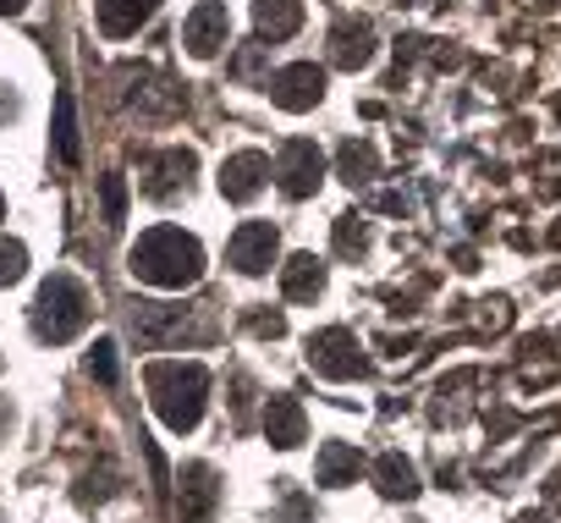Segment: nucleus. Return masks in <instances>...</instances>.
I'll return each instance as SVG.
<instances>
[{
  "label": "nucleus",
  "mask_w": 561,
  "mask_h": 523,
  "mask_svg": "<svg viewBox=\"0 0 561 523\" xmlns=\"http://www.w3.org/2000/svg\"><path fill=\"white\" fill-rule=\"evenodd\" d=\"M133 276L149 282V287H165V293H182L204 276V248L198 237H187L182 226H154L138 237L133 248Z\"/></svg>",
  "instance_id": "nucleus-1"
},
{
  "label": "nucleus",
  "mask_w": 561,
  "mask_h": 523,
  "mask_svg": "<svg viewBox=\"0 0 561 523\" xmlns=\"http://www.w3.org/2000/svg\"><path fill=\"white\" fill-rule=\"evenodd\" d=\"M204 397H209L204 364H149V402H154L165 430L187 435L204 419Z\"/></svg>",
  "instance_id": "nucleus-2"
},
{
  "label": "nucleus",
  "mask_w": 561,
  "mask_h": 523,
  "mask_svg": "<svg viewBox=\"0 0 561 523\" xmlns=\"http://www.w3.org/2000/svg\"><path fill=\"white\" fill-rule=\"evenodd\" d=\"M89 320V293L72 282V276H50L39 287V304H34V337L39 342H72Z\"/></svg>",
  "instance_id": "nucleus-3"
},
{
  "label": "nucleus",
  "mask_w": 561,
  "mask_h": 523,
  "mask_svg": "<svg viewBox=\"0 0 561 523\" xmlns=\"http://www.w3.org/2000/svg\"><path fill=\"white\" fill-rule=\"evenodd\" d=\"M309 364H314L325 380H353V375H364L358 337H353V331H342V326H331V331L309 337Z\"/></svg>",
  "instance_id": "nucleus-4"
},
{
  "label": "nucleus",
  "mask_w": 561,
  "mask_h": 523,
  "mask_svg": "<svg viewBox=\"0 0 561 523\" xmlns=\"http://www.w3.org/2000/svg\"><path fill=\"white\" fill-rule=\"evenodd\" d=\"M320 177H325V155H320L309 138H293L287 149H280L275 182H280V193H287V198H309V193L320 187Z\"/></svg>",
  "instance_id": "nucleus-5"
},
{
  "label": "nucleus",
  "mask_w": 561,
  "mask_h": 523,
  "mask_svg": "<svg viewBox=\"0 0 561 523\" xmlns=\"http://www.w3.org/2000/svg\"><path fill=\"white\" fill-rule=\"evenodd\" d=\"M270 100H275L280 111H314V105L325 100V72H320L314 61L280 67V72L270 78Z\"/></svg>",
  "instance_id": "nucleus-6"
},
{
  "label": "nucleus",
  "mask_w": 561,
  "mask_h": 523,
  "mask_svg": "<svg viewBox=\"0 0 561 523\" xmlns=\"http://www.w3.org/2000/svg\"><path fill=\"white\" fill-rule=\"evenodd\" d=\"M226 39H231V18H226V7L204 0V7H193V12H187V23H182V45H187V56L209 61V56H220V45H226Z\"/></svg>",
  "instance_id": "nucleus-7"
},
{
  "label": "nucleus",
  "mask_w": 561,
  "mask_h": 523,
  "mask_svg": "<svg viewBox=\"0 0 561 523\" xmlns=\"http://www.w3.org/2000/svg\"><path fill=\"white\" fill-rule=\"evenodd\" d=\"M231 265L242 271V276H264L270 265H275V226L270 220H248V226H237V237H231Z\"/></svg>",
  "instance_id": "nucleus-8"
},
{
  "label": "nucleus",
  "mask_w": 561,
  "mask_h": 523,
  "mask_svg": "<svg viewBox=\"0 0 561 523\" xmlns=\"http://www.w3.org/2000/svg\"><path fill=\"white\" fill-rule=\"evenodd\" d=\"M264 182H270V160H264L259 149H242V155H231V160L220 166V193H226L231 204H248Z\"/></svg>",
  "instance_id": "nucleus-9"
},
{
  "label": "nucleus",
  "mask_w": 561,
  "mask_h": 523,
  "mask_svg": "<svg viewBox=\"0 0 561 523\" xmlns=\"http://www.w3.org/2000/svg\"><path fill=\"white\" fill-rule=\"evenodd\" d=\"M94 12H100V34L127 39L160 12V0H94Z\"/></svg>",
  "instance_id": "nucleus-10"
},
{
  "label": "nucleus",
  "mask_w": 561,
  "mask_h": 523,
  "mask_svg": "<svg viewBox=\"0 0 561 523\" xmlns=\"http://www.w3.org/2000/svg\"><path fill=\"white\" fill-rule=\"evenodd\" d=\"M331 61H336L342 72L369 67V61H375V29H369V23H336V34H331Z\"/></svg>",
  "instance_id": "nucleus-11"
},
{
  "label": "nucleus",
  "mask_w": 561,
  "mask_h": 523,
  "mask_svg": "<svg viewBox=\"0 0 561 523\" xmlns=\"http://www.w3.org/2000/svg\"><path fill=\"white\" fill-rule=\"evenodd\" d=\"M215 496H220L215 468H209V463H193V468L182 474V523H209Z\"/></svg>",
  "instance_id": "nucleus-12"
},
{
  "label": "nucleus",
  "mask_w": 561,
  "mask_h": 523,
  "mask_svg": "<svg viewBox=\"0 0 561 523\" xmlns=\"http://www.w3.org/2000/svg\"><path fill=\"white\" fill-rule=\"evenodd\" d=\"M259 39H293L304 29V0H253Z\"/></svg>",
  "instance_id": "nucleus-13"
},
{
  "label": "nucleus",
  "mask_w": 561,
  "mask_h": 523,
  "mask_svg": "<svg viewBox=\"0 0 561 523\" xmlns=\"http://www.w3.org/2000/svg\"><path fill=\"white\" fill-rule=\"evenodd\" d=\"M320 287H325V265L314 253H298V259H287V271H280V293H287L293 304H309V298H320Z\"/></svg>",
  "instance_id": "nucleus-14"
},
{
  "label": "nucleus",
  "mask_w": 561,
  "mask_h": 523,
  "mask_svg": "<svg viewBox=\"0 0 561 523\" xmlns=\"http://www.w3.org/2000/svg\"><path fill=\"white\" fill-rule=\"evenodd\" d=\"M264 435H270V446H298L304 441V408L293 402V397H270V408H264Z\"/></svg>",
  "instance_id": "nucleus-15"
},
{
  "label": "nucleus",
  "mask_w": 561,
  "mask_h": 523,
  "mask_svg": "<svg viewBox=\"0 0 561 523\" xmlns=\"http://www.w3.org/2000/svg\"><path fill=\"white\" fill-rule=\"evenodd\" d=\"M149 171H154V177H149V193H154V198H171V193H176V182L187 187L193 155H187V149H165V155H160V160H154Z\"/></svg>",
  "instance_id": "nucleus-16"
},
{
  "label": "nucleus",
  "mask_w": 561,
  "mask_h": 523,
  "mask_svg": "<svg viewBox=\"0 0 561 523\" xmlns=\"http://www.w3.org/2000/svg\"><path fill=\"white\" fill-rule=\"evenodd\" d=\"M375 479H380V490H386L391 501L419 496V474H413V463H408V457H397V452H386V457L375 463Z\"/></svg>",
  "instance_id": "nucleus-17"
},
{
  "label": "nucleus",
  "mask_w": 561,
  "mask_h": 523,
  "mask_svg": "<svg viewBox=\"0 0 561 523\" xmlns=\"http://www.w3.org/2000/svg\"><path fill=\"white\" fill-rule=\"evenodd\" d=\"M358 468H364V457L353 446H342V441H331L320 452V485H347V479H358Z\"/></svg>",
  "instance_id": "nucleus-18"
},
{
  "label": "nucleus",
  "mask_w": 561,
  "mask_h": 523,
  "mask_svg": "<svg viewBox=\"0 0 561 523\" xmlns=\"http://www.w3.org/2000/svg\"><path fill=\"white\" fill-rule=\"evenodd\" d=\"M56 155L67 166H78V116H72V94H56Z\"/></svg>",
  "instance_id": "nucleus-19"
},
{
  "label": "nucleus",
  "mask_w": 561,
  "mask_h": 523,
  "mask_svg": "<svg viewBox=\"0 0 561 523\" xmlns=\"http://www.w3.org/2000/svg\"><path fill=\"white\" fill-rule=\"evenodd\" d=\"M380 171V155H375V144H347L342 149V177L358 187V182H369Z\"/></svg>",
  "instance_id": "nucleus-20"
},
{
  "label": "nucleus",
  "mask_w": 561,
  "mask_h": 523,
  "mask_svg": "<svg viewBox=\"0 0 561 523\" xmlns=\"http://www.w3.org/2000/svg\"><path fill=\"white\" fill-rule=\"evenodd\" d=\"M23 271H28V248L18 237H7L0 242V282H23Z\"/></svg>",
  "instance_id": "nucleus-21"
},
{
  "label": "nucleus",
  "mask_w": 561,
  "mask_h": 523,
  "mask_svg": "<svg viewBox=\"0 0 561 523\" xmlns=\"http://www.w3.org/2000/svg\"><path fill=\"white\" fill-rule=\"evenodd\" d=\"M100 193H105V226H122L127 220V182L122 177H105Z\"/></svg>",
  "instance_id": "nucleus-22"
},
{
  "label": "nucleus",
  "mask_w": 561,
  "mask_h": 523,
  "mask_svg": "<svg viewBox=\"0 0 561 523\" xmlns=\"http://www.w3.org/2000/svg\"><path fill=\"white\" fill-rule=\"evenodd\" d=\"M336 248H342V253H364V248H369V231H364L358 215H342V220H336Z\"/></svg>",
  "instance_id": "nucleus-23"
},
{
  "label": "nucleus",
  "mask_w": 561,
  "mask_h": 523,
  "mask_svg": "<svg viewBox=\"0 0 561 523\" xmlns=\"http://www.w3.org/2000/svg\"><path fill=\"white\" fill-rule=\"evenodd\" d=\"M89 375L94 380H116V342H94V353H89Z\"/></svg>",
  "instance_id": "nucleus-24"
},
{
  "label": "nucleus",
  "mask_w": 561,
  "mask_h": 523,
  "mask_svg": "<svg viewBox=\"0 0 561 523\" xmlns=\"http://www.w3.org/2000/svg\"><path fill=\"white\" fill-rule=\"evenodd\" d=\"M23 7H28V0H0V18H18Z\"/></svg>",
  "instance_id": "nucleus-25"
},
{
  "label": "nucleus",
  "mask_w": 561,
  "mask_h": 523,
  "mask_svg": "<svg viewBox=\"0 0 561 523\" xmlns=\"http://www.w3.org/2000/svg\"><path fill=\"white\" fill-rule=\"evenodd\" d=\"M0 215H7V198H0Z\"/></svg>",
  "instance_id": "nucleus-26"
}]
</instances>
